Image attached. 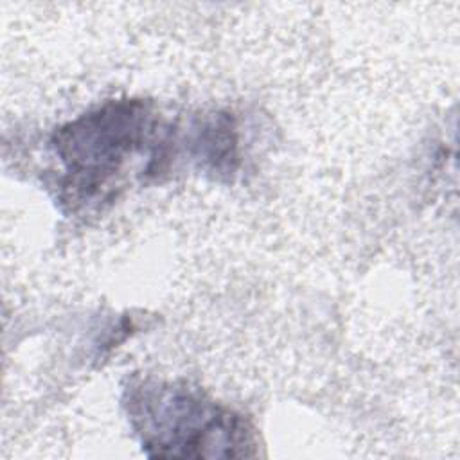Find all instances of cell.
Masks as SVG:
<instances>
[{
    "label": "cell",
    "instance_id": "cell-3",
    "mask_svg": "<svg viewBox=\"0 0 460 460\" xmlns=\"http://www.w3.org/2000/svg\"><path fill=\"white\" fill-rule=\"evenodd\" d=\"M194 156L199 167L221 176L237 167V131L228 113H212L201 120L192 137Z\"/></svg>",
    "mask_w": 460,
    "mask_h": 460
},
{
    "label": "cell",
    "instance_id": "cell-2",
    "mask_svg": "<svg viewBox=\"0 0 460 460\" xmlns=\"http://www.w3.org/2000/svg\"><path fill=\"white\" fill-rule=\"evenodd\" d=\"M122 406L151 458H246L257 455L253 424L199 386L133 376Z\"/></svg>",
    "mask_w": 460,
    "mask_h": 460
},
{
    "label": "cell",
    "instance_id": "cell-1",
    "mask_svg": "<svg viewBox=\"0 0 460 460\" xmlns=\"http://www.w3.org/2000/svg\"><path fill=\"white\" fill-rule=\"evenodd\" d=\"M61 174L58 201L65 212L101 208L124 189L137 162L149 174L162 172L174 147V133L144 99H113L59 126L50 138Z\"/></svg>",
    "mask_w": 460,
    "mask_h": 460
}]
</instances>
